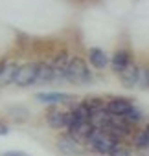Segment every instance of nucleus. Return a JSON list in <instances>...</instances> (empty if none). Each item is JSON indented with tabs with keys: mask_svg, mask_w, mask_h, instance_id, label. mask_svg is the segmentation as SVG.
Segmentation results:
<instances>
[{
	"mask_svg": "<svg viewBox=\"0 0 149 156\" xmlns=\"http://www.w3.org/2000/svg\"><path fill=\"white\" fill-rule=\"evenodd\" d=\"M4 66H6V61L2 59V61H0V73H2V70H4Z\"/></svg>",
	"mask_w": 149,
	"mask_h": 156,
	"instance_id": "aec40b11",
	"label": "nucleus"
},
{
	"mask_svg": "<svg viewBox=\"0 0 149 156\" xmlns=\"http://www.w3.org/2000/svg\"><path fill=\"white\" fill-rule=\"evenodd\" d=\"M2 156H30V154H26V152H22V151H8V152H4Z\"/></svg>",
	"mask_w": 149,
	"mask_h": 156,
	"instance_id": "a211bd4d",
	"label": "nucleus"
},
{
	"mask_svg": "<svg viewBox=\"0 0 149 156\" xmlns=\"http://www.w3.org/2000/svg\"><path fill=\"white\" fill-rule=\"evenodd\" d=\"M118 141H122V140L114 138V136H112V134H109L107 130H103V129H94V132H92V134H90V138L87 140L85 147H87L89 151L96 152V154L109 156V152L114 149V145H116Z\"/></svg>",
	"mask_w": 149,
	"mask_h": 156,
	"instance_id": "f03ea898",
	"label": "nucleus"
},
{
	"mask_svg": "<svg viewBox=\"0 0 149 156\" xmlns=\"http://www.w3.org/2000/svg\"><path fill=\"white\" fill-rule=\"evenodd\" d=\"M133 147L138 149V151H145V149H149V145H147V136H145V130H144V129L138 130V132L133 136Z\"/></svg>",
	"mask_w": 149,
	"mask_h": 156,
	"instance_id": "4468645a",
	"label": "nucleus"
},
{
	"mask_svg": "<svg viewBox=\"0 0 149 156\" xmlns=\"http://www.w3.org/2000/svg\"><path fill=\"white\" fill-rule=\"evenodd\" d=\"M52 83H59V77H57L53 64L52 62H39L35 85H52Z\"/></svg>",
	"mask_w": 149,
	"mask_h": 156,
	"instance_id": "6e6552de",
	"label": "nucleus"
},
{
	"mask_svg": "<svg viewBox=\"0 0 149 156\" xmlns=\"http://www.w3.org/2000/svg\"><path fill=\"white\" fill-rule=\"evenodd\" d=\"M131 62H133V57H131L129 50H125V48L116 50V51H114V55L111 57V68H112V72H114V73H122V72H123Z\"/></svg>",
	"mask_w": 149,
	"mask_h": 156,
	"instance_id": "9d476101",
	"label": "nucleus"
},
{
	"mask_svg": "<svg viewBox=\"0 0 149 156\" xmlns=\"http://www.w3.org/2000/svg\"><path fill=\"white\" fill-rule=\"evenodd\" d=\"M120 77V83L125 87V88H134V87H140V77H142V68L133 61L122 73H118Z\"/></svg>",
	"mask_w": 149,
	"mask_h": 156,
	"instance_id": "423d86ee",
	"label": "nucleus"
},
{
	"mask_svg": "<svg viewBox=\"0 0 149 156\" xmlns=\"http://www.w3.org/2000/svg\"><path fill=\"white\" fill-rule=\"evenodd\" d=\"M134 107H136V105H134L131 99H127V98H111V99L105 101L107 112L112 114V116H120V118H125Z\"/></svg>",
	"mask_w": 149,
	"mask_h": 156,
	"instance_id": "20e7f679",
	"label": "nucleus"
},
{
	"mask_svg": "<svg viewBox=\"0 0 149 156\" xmlns=\"http://www.w3.org/2000/svg\"><path fill=\"white\" fill-rule=\"evenodd\" d=\"M37 70H39V62H26V64L19 66V68H17V73H15L13 85L20 87V88H26V87L35 85Z\"/></svg>",
	"mask_w": 149,
	"mask_h": 156,
	"instance_id": "7ed1b4c3",
	"label": "nucleus"
},
{
	"mask_svg": "<svg viewBox=\"0 0 149 156\" xmlns=\"http://www.w3.org/2000/svg\"><path fill=\"white\" fill-rule=\"evenodd\" d=\"M57 147H59V151H61L64 156H79V154L83 152L81 143L76 141L74 138H70L68 134H64V136H61V138L57 140Z\"/></svg>",
	"mask_w": 149,
	"mask_h": 156,
	"instance_id": "1a4fd4ad",
	"label": "nucleus"
},
{
	"mask_svg": "<svg viewBox=\"0 0 149 156\" xmlns=\"http://www.w3.org/2000/svg\"><path fill=\"white\" fill-rule=\"evenodd\" d=\"M17 68H19L17 64H13V62H6V66H4V70H2V73H0V85H2V87L11 85V83L15 81Z\"/></svg>",
	"mask_w": 149,
	"mask_h": 156,
	"instance_id": "ddd939ff",
	"label": "nucleus"
},
{
	"mask_svg": "<svg viewBox=\"0 0 149 156\" xmlns=\"http://www.w3.org/2000/svg\"><path fill=\"white\" fill-rule=\"evenodd\" d=\"M125 119H127V121H129V123L134 127V125H138V123L144 119V114H142V110H140L138 107H134V108H133V110H131V112L125 116Z\"/></svg>",
	"mask_w": 149,
	"mask_h": 156,
	"instance_id": "dca6fc26",
	"label": "nucleus"
},
{
	"mask_svg": "<svg viewBox=\"0 0 149 156\" xmlns=\"http://www.w3.org/2000/svg\"><path fill=\"white\" fill-rule=\"evenodd\" d=\"M92 132H94V125L90 121H78V123H74L72 127L66 129V134L70 138H74L76 141H79L81 145L87 143V140L90 138Z\"/></svg>",
	"mask_w": 149,
	"mask_h": 156,
	"instance_id": "0eeeda50",
	"label": "nucleus"
},
{
	"mask_svg": "<svg viewBox=\"0 0 149 156\" xmlns=\"http://www.w3.org/2000/svg\"><path fill=\"white\" fill-rule=\"evenodd\" d=\"M64 79H66V83H72V85H90L92 72L81 57H70Z\"/></svg>",
	"mask_w": 149,
	"mask_h": 156,
	"instance_id": "f257e3e1",
	"label": "nucleus"
},
{
	"mask_svg": "<svg viewBox=\"0 0 149 156\" xmlns=\"http://www.w3.org/2000/svg\"><path fill=\"white\" fill-rule=\"evenodd\" d=\"M144 130H145V136H147V145H149V125H147Z\"/></svg>",
	"mask_w": 149,
	"mask_h": 156,
	"instance_id": "412c9836",
	"label": "nucleus"
},
{
	"mask_svg": "<svg viewBox=\"0 0 149 156\" xmlns=\"http://www.w3.org/2000/svg\"><path fill=\"white\" fill-rule=\"evenodd\" d=\"M46 123L52 129H64L66 127V112H63L57 107H52L46 112Z\"/></svg>",
	"mask_w": 149,
	"mask_h": 156,
	"instance_id": "f8f14e48",
	"label": "nucleus"
},
{
	"mask_svg": "<svg viewBox=\"0 0 149 156\" xmlns=\"http://www.w3.org/2000/svg\"><path fill=\"white\" fill-rule=\"evenodd\" d=\"M9 132V127L6 125V123H2V121H0V136H6Z\"/></svg>",
	"mask_w": 149,
	"mask_h": 156,
	"instance_id": "6ab92c4d",
	"label": "nucleus"
},
{
	"mask_svg": "<svg viewBox=\"0 0 149 156\" xmlns=\"http://www.w3.org/2000/svg\"><path fill=\"white\" fill-rule=\"evenodd\" d=\"M140 87L149 90V68L142 70V77H140Z\"/></svg>",
	"mask_w": 149,
	"mask_h": 156,
	"instance_id": "f3484780",
	"label": "nucleus"
},
{
	"mask_svg": "<svg viewBox=\"0 0 149 156\" xmlns=\"http://www.w3.org/2000/svg\"><path fill=\"white\" fill-rule=\"evenodd\" d=\"M89 64L96 70H105L111 64V59L101 48H90L89 50Z\"/></svg>",
	"mask_w": 149,
	"mask_h": 156,
	"instance_id": "9b49d317",
	"label": "nucleus"
},
{
	"mask_svg": "<svg viewBox=\"0 0 149 156\" xmlns=\"http://www.w3.org/2000/svg\"><path fill=\"white\" fill-rule=\"evenodd\" d=\"M109 156H133V149H131L127 143L118 141V143L114 145V149L109 152Z\"/></svg>",
	"mask_w": 149,
	"mask_h": 156,
	"instance_id": "2eb2a0df",
	"label": "nucleus"
},
{
	"mask_svg": "<svg viewBox=\"0 0 149 156\" xmlns=\"http://www.w3.org/2000/svg\"><path fill=\"white\" fill-rule=\"evenodd\" d=\"M35 99L39 103H42V105L55 107V105L76 101V96H74V94H66V92H39V94H35Z\"/></svg>",
	"mask_w": 149,
	"mask_h": 156,
	"instance_id": "39448f33",
	"label": "nucleus"
}]
</instances>
